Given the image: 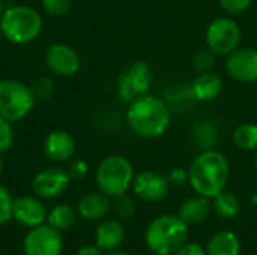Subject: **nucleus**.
I'll list each match as a JSON object with an SVG mask.
<instances>
[{
  "instance_id": "412c9836",
  "label": "nucleus",
  "mask_w": 257,
  "mask_h": 255,
  "mask_svg": "<svg viewBox=\"0 0 257 255\" xmlns=\"http://www.w3.org/2000/svg\"><path fill=\"white\" fill-rule=\"evenodd\" d=\"M75 221H77V210L66 203L54 206L47 213V224L56 228L57 231H65L72 228Z\"/></svg>"
},
{
  "instance_id": "a878e982",
  "label": "nucleus",
  "mask_w": 257,
  "mask_h": 255,
  "mask_svg": "<svg viewBox=\"0 0 257 255\" xmlns=\"http://www.w3.org/2000/svg\"><path fill=\"white\" fill-rule=\"evenodd\" d=\"M215 56L217 54L212 50H209L208 47L203 48V50H199L193 57V68L196 71H199L200 74L208 72L215 63Z\"/></svg>"
},
{
  "instance_id": "ea45409f",
  "label": "nucleus",
  "mask_w": 257,
  "mask_h": 255,
  "mask_svg": "<svg viewBox=\"0 0 257 255\" xmlns=\"http://www.w3.org/2000/svg\"><path fill=\"white\" fill-rule=\"evenodd\" d=\"M154 255H155V254H154Z\"/></svg>"
},
{
  "instance_id": "58836bf2",
  "label": "nucleus",
  "mask_w": 257,
  "mask_h": 255,
  "mask_svg": "<svg viewBox=\"0 0 257 255\" xmlns=\"http://www.w3.org/2000/svg\"><path fill=\"white\" fill-rule=\"evenodd\" d=\"M2 38H3V35H2V30H0V41H2Z\"/></svg>"
},
{
  "instance_id": "473e14b6",
  "label": "nucleus",
  "mask_w": 257,
  "mask_h": 255,
  "mask_svg": "<svg viewBox=\"0 0 257 255\" xmlns=\"http://www.w3.org/2000/svg\"><path fill=\"white\" fill-rule=\"evenodd\" d=\"M175 255H208L206 249L202 248L199 243H184Z\"/></svg>"
},
{
  "instance_id": "dca6fc26",
  "label": "nucleus",
  "mask_w": 257,
  "mask_h": 255,
  "mask_svg": "<svg viewBox=\"0 0 257 255\" xmlns=\"http://www.w3.org/2000/svg\"><path fill=\"white\" fill-rule=\"evenodd\" d=\"M111 209L110 197L104 192H89L83 195L77 204V213L86 221H101Z\"/></svg>"
},
{
  "instance_id": "5701e85b",
  "label": "nucleus",
  "mask_w": 257,
  "mask_h": 255,
  "mask_svg": "<svg viewBox=\"0 0 257 255\" xmlns=\"http://www.w3.org/2000/svg\"><path fill=\"white\" fill-rule=\"evenodd\" d=\"M233 143L241 150H257V123L239 125L233 132Z\"/></svg>"
},
{
  "instance_id": "7ed1b4c3",
  "label": "nucleus",
  "mask_w": 257,
  "mask_h": 255,
  "mask_svg": "<svg viewBox=\"0 0 257 255\" xmlns=\"http://www.w3.org/2000/svg\"><path fill=\"white\" fill-rule=\"evenodd\" d=\"M44 27L41 14L32 6L12 5L0 15V30L6 41L15 45H26L38 39Z\"/></svg>"
},
{
  "instance_id": "cd10ccee",
  "label": "nucleus",
  "mask_w": 257,
  "mask_h": 255,
  "mask_svg": "<svg viewBox=\"0 0 257 255\" xmlns=\"http://www.w3.org/2000/svg\"><path fill=\"white\" fill-rule=\"evenodd\" d=\"M116 213L122 218H130L134 215L136 212V203L133 200V197L126 195V194H122V195H117L114 197V204H113Z\"/></svg>"
},
{
  "instance_id": "f257e3e1",
  "label": "nucleus",
  "mask_w": 257,
  "mask_h": 255,
  "mask_svg": "<svg viewBox=\"0 0 257 255\" xmlns=\"http://www.w3.org/2000/svg\"><path fill=\"white\" fill-rule=\"evenodd\" d=\"M126 122L134 134L142 138L154 140L167 132L172 122V113L161 98L146 93L130 102Z\"/></svg>"
},
{
  "instance_id": "7c9ffc66",
  "label": "nucleus",
  "mask_w": 257,
  "mask_h": 255,
  "mask_svg": "<svg viewBox=\"0 0 257 255\" xmlns=\"http://www.w3.org/2000/svg\"><path fill=\"white\" fill-rule=\"evenodd\" d=\"M68 174L71 176V179L75 180H81L89 174V164L84 159H75L69 164L68 167Z\"/></svg>"
},
{
  "instance_id": "c756f323",
  "label": "nucleus",
  "mask_w": 257,
  "mask_h": 255,
  "mask_svg": "<svg viewBox=\"0 0 257 255\" xmlns=\"http://www.w3.org/2000/svg\"><path fill=\"white\" fill-rule=\"evenodd\" d=\"M218 2H220V6L227 14H232V15H239L245 12L253 3V0H218Z\"/></svg>"
},
{
  "instance_id": "2f4dec72",
  "label": "nucleus",
  "mask_w": 257,
  "mask_h": 255,
  "mask_svg": "<svg viewBox=\"0 0 257 255\" xmlns=\"http://www.w3.org/2000/svg\"><path fill=\"white\" fill-rule=\"evenodd\" d=\"M167 180H169L170 186L179 188V186H182V185H185L188 182V170L185 171L184 168H173L169 173Z\"/></svg>"
},
{
  "instance_id": "423d86ee",
  "label": "nucleus",
  "mask_w": 257,
  "mask_h": 255,
  "mask_svg": "<svg viewBox=\"0 0 257 255\" xmlns=\"http://www.w3.org/2000/svg\"><path fill=\"white\" fill-rule=\"evenodd\" d=\"M36 104L30 86L11 78L0 80V117L17 123L26 119Z\"/></svg>"
},
{
  "instance_id": "4be33fe9",
  "label": "nucleus",
  "mask_w": 257,
  "mask_h": 255,
  "mask_svg": "<svg viewBox=\"0 0 257 255\" xmlns=\"http://www.w3.org/2000/svg\"><path fill=\"white\" fill-rule=\"evenodd\" d=\"M212 209L215 210V213L220 218L232 219L239 213L241 204H239V200L236 195H233L232 192H227V191H221L220 194H217L214 197Z\"/></svg>"
},
{
  "instance_id": "2eb2a0df",
  "label": "nucleus",
  "mask_w": 257,
  "mask_h": 255,
  "mask_svg": "<svg viewBox=\"0 0 257 255\" xmlns=\"http://www.w3.org/2000/svg\"><path fill=\"white\" fill-rule=\"evenodd\" d=\"M44 153L53 162H66L75 153V140L68 131H51L44 140Z\"/></svg>"
},
{
  "instance_id": "72a5a7b5",
  "label": "nucleus",
  "mask_w": 257,
  "mask_h": 255,
  "mask_svg": "<svg viewBox=\"0 0 257 255\" xmlns=\"http://www.w3.org/2000/svg\"><path fill=\"white\" fill-rule=\"evenodd\" d=\"M75 255H102V252L96 245H84L77 251Z\"/></svg>"
},
{
  "instance_id": "c9c22d12",
  "label": "nucleus",
  "mask_w": 257,
  "mask_h": 255,
  "mask_svg": "<svg viewBox=\"0 0 257 255\" xmlns=\"http://www.w3.org/2000/svg\"><path fill=\"white\" fill-rule=\"evenodd\" d=\"M2 173H3V161L0 158V176H2Z\"/></svg>"
},
{
  "instance_id": "f8f14e48",
  "label": "nucleus",
  "mask_w": 257,
  "mask_h": 255,
  "mask_svg": "<svg viewBox=\"0 0 257 255\" xmlns=\"http://www.w3.org/2000/svg\"><path fill=\"white\" fill-rule=\"evenodd\" d=\"M226 71L230 78L238 83H256L257 81V50L254 48H236L227 56Z\"/></svg>"
},
{
  "instance_id": "6e6552de",
  "label": "nucleus",
  "mask_w": 257,
  "mask_h": 255,
  "mask_svg": "<svg viewBox=\"0 0 257 255\" xmlns=\"http://www.w3.org/2000/svg\"><path fill=\"white\" fill-rule=\"evenodd\" d=\"M152 83V71L151 66L143 62L137 60L131 63L117 80V95L120 101L130 104L134 99L148 93Z\"/></svg>"
},
{
  "instance_id": "1a4fd4ad",
  "label": "nucleus",
  "mask_w": 257,
  "mask_h": 255,
  "mask_svg": "<svg viewBox=\"0 0 257 255\" xmlns=\"http://www.w3.org/2000/svg\"><path fill=\"white\" fill-rule=\"evenodd\" d=\"M63 240L60 231L48 224L30 228L23 240L24 255H62Z\"/></svg>"
},
{
  "instance_id": "f03ea898",
  "label": "nucleus",
  "mask_w": 257,
  "mask_h": 255,
  "mask_svg": "<svg viewBox=\"0 0 257 255\" xmlns=\"http://www.w3.org/2000/svg\"><path fill=\"white\" fill-rule=\"evenodd\" d=\"M230 174L227 158L214 149L203 150L188 168V183L197 195L214 198L224 191Z\"/></svg>"
},
{
  "instance_id": "bb28decb",
  "label": "nucleus",
  "mask_w": 257,
  "mask_h": 255,
  "mask_svg": "<svg viewBox=\"0 0 257 255\" xmlns=\"http://www.w3.org/2000/svg\"><path fill=\"white\" fill-rule=\"evenodd\" d=\"M42 9L50 17H63L71 9V0H42Z\"/></svg>"
},
{
  "instance_id": "20e7f679",
  "label": "nucleus",
  "mask_w": 257,
  "mask_h": 255,
  "mask_svg": "<svg viewBox=\"0 0 257 255\" xmlns=\"http://www.w3.org/2000/svg\"><path fill=\"white\" fill-rule=\"evenodd\" d=\"M188 225L173 215H161L155 218L146 228L145 240L149 251L155 255L175 254L187 243Z\"/></svg>"
},
{
  "instance_id": "f3484780",
  "label": "nucleus",
  "mask_w": 257,
  "mask_h": 255,
  "mask_svg": "<svg viewBox=\"0 0 257 255\" xmlns=\"http://www.w3.org/2000/svg\"><path fill=\"white\" fill-rule=\"evenodd\" d=\"M125 240V228L116 219L102 221L95 230V245L101 251H116Z\"/></svg>"
},
{
  "instance_id": "a211bd4d",
  "label": "nucleus",
  "mask_w": 257,
  "mask_h": 255,
  "mask_svg": "<svg viewBox=\"0 0 257 255\" xmlns=\"http://www.w3.org/2000/svg\"><path fill=\"white\" fill-rule=\"evenodd\" d=\"M211 210H212V204H211L209 198L197 195V197H191V198L185 200L181 204L178 216L187 225H196V224L205 222L209 218Z\"/></svg>"
},
{
  "instance_id": "9b49d317",
  "label": "nucleus",
  "mask_w": 257,
  "mask_h": 255,
  "mask_svg": "<svg viewBox=\"0 0 257 255\" xmlns=\"http://www.w3.org/2000/svg\"><path fill=\"white\" fill-rule=\"evenodd\" d=\"M45 66L50 72L59 77H74L81 68L80 54L66 44H53L45 51Z\"/></svg>"
},
{
  "instance_id": "ddd939ff",
  "label": "nucleus",
  "mask_w": 257,
  "mask_h": 255,
  "mask_svg": "<svg viewBox=\"0 0 257 255\" xmlns=\"http://www.w3.org/2000/svg\"><path fill=\"white\" fill-rule=\"evenodd\" d=\"M131 188L140 200L149 203H158L167 197L170 183L167 180V176L148 170L134 176Z\"/></svg>"
},
{
  "instance_id": "9d476101",
  "label": "nucleus",
  "mask_w": 257,
  "mask_h": 255,
  "mask_svg": "<svg viewBox=\"0 0 257 255\" xmlns=\"http://www.w3.org/2000/svg\"><path fill=\"white\" fill-rule=\"evenodd\" d=\"M71 183V176L59 167L44 168L33 176L32 189L42 200H53L66 192Z\"/></svg>"
},
{
  "instance_id": "4468645a",
  "label": "nucleus",
  "mask_w": 257,
  "mask_h": 255,
  "mask_svg": "<svg viewBox=\"0 0 257 255\" xmlns=\"http://www.w3.org/2000/svg\"><path fill=\"white\" fill-rule=\"evenodd\" d=\"M47 209L36 195H23L14 198L12 219L27 228H35L47 222Z\"/></svg>"
},
{
  "instance_id": "6ab92c4d",
  "label": "nucleus",
  "mask_w": 257,
  "mask_h": 255,
  "mask_svg": "<svg viewBox=\"0 0 257 255\" xmlns=\"http://www.w3.org/2000/svg\"><path fill=\"white\" fill-rule=\"evenodd\" d=\"M223 92V80L214 72H202L191 84V93L197 101L209 102Z\"/></svg>"
},
{
  "instance_id": "393cba45",
  "label": "nucleus",
  "mask_w": 257,
  "mask_h": 255,
  "mask_svg": "<svg viewBox=\"0 0 257 255\" xmlns=\"http://www.w3.org/2000/svg\"><path fill=\"white\" fill-rule=\"evenodd\" d=\"M12 207H14V197L11 191L6 186L0 185V227L12 219Z\"/></svg>"
},
{
  "instance_id": "c85d7f7f",
  "label": "nucleus",
  "mask_w": 257,
  "mask_h": 255,
  "mask_svg": "<svg viewBox=\"0 0 257 255\" xmlns=\"http://www.w3.org/2000/svg\"><path fill=\"white\" fill-rule=\"evenodd\" d=\"M14 144L12 123L0 117V155L8 152Z\"/></svg>"
},
{
  "instance_id": "4c0bfd02",
  "label": "nucleus",
  "mask_w": 257,
  "mask_h": 255,
  "mask_svg": "<svg viewBox=\"0 0 257 255\" xmlns=\"http://www.w3.org/2000/svg\"><path fill=\"white\" fill-rule=\"evenodd\" d=\"M2 12H3V3H2V0H0V15H2Z\"/></svg>"
},
{
  "instance_id": "e433bc0d",
  "label": "nucleus",
  "mask_w": 257,
  "mask_h": 255,
  "mask_svg": "<svg viewBox=\"0 0 257 255\" xmlns=\"http://www.w3.org/2000/svg\"><path fill=\"white\" fill-rule=\"evenodd\" d=\"M254 168H256V173H257V150H256V156H254Z\"/></svg>"
},
{
  "instance_id": "f704fd0d",
  "label": "nucleus",
  "mask_w": 257,
  "mask_h": 255,
  "mask_svg": "<svg viewBox=\"0 0 257 255\" xmlns=\"http://www.w3.org/2000/svg\"><path fill=\"white\" fill-rule=\"evenodd\" d=\"M107 255H131L128 252H123V251H110Z\"/></svg>"
},
{
  "instance_id": "39448f33",
  "label": "nucleus",
  "mask_w": 257,
  "mask_h": 255,
  "mask_svg": "<svg viewBox=\"0 0 257 255\" xmlns=\"http://www.w3.org/2000/svg\"><path fill=\"white\" fill-rule=\"evenodd\" d=\"M134 176V168L125 156L110 155L99 162L95 179L99 191L114 198L126 194L133 185Z\"/></svg>"
},
{
  "instance_id": "0eeeda50",
  "label": "nucleus",
  "mask_w": 257,
  "mask_h": 255,
  "mask_svg": "<svg viewBox=\"0 0 257 255\" xmlns=\"http://www.w3.org/2000/svg\"><path fill=\"white\" fill-rule=\"evenodd\" d=\"M241 42V29L233 18H215L206 29V47L215 54L229 56Z\"/></svg>"
},
{
  "instance_id": "b1692460",
  "label": "nucleus",
  "mask_w": 257,
  "mask_h": 255,
  "mask_svg": "<svg viewBox=\"0 0 257 255\" xmlns=\"http://www.w3.org/2000/svg\"><path fill=\"white\" fill-rule=\"evenodd\" d=\"M36 101H45L50 99L54 92V83L50 77H39L33 81L30 86Z\"/></svg>"
},
{
  "instance_id": "aec40b11",
  "label": "nucleus",
  "mask_w": 257,
  "mask_h": 255,
  "mask_svg": "<svg viewBox=\"0 0 257 255\" xmlns=\"http://www.w3.org/2000/svg\"><path fill=\"white\" fill-rule=\"evenodd\" d=\"M208 255H241V242L232 231H220L214 234L206 246Z\"/></svg>"
}]
</instances>
